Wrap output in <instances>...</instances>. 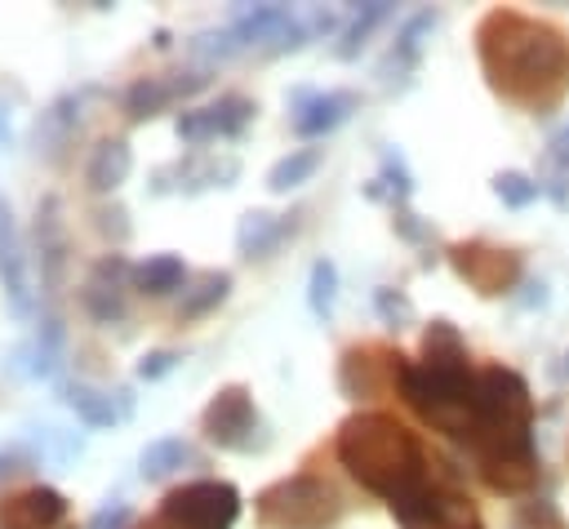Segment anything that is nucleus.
I'll use <instances>...</instances> for the list:
<instances>
[{
  "instance_id": "393cba45",
  "label": "nucleus",
  "mask_w": 569,
  "mask_h": 529,
  "mask_svg": "<svg viewBox=\"0 0 569 529\" xmlns=\"http://www.w3.org/2000/svg\"><path fill=\"white\" fill-rule=\"evenodd\" d=\"M187 462H200V458H196V449H191L182 436H160V440H151V445L138 453L142 480H164V476H173V471L187 467Z\"/></svg>"
},
{
  "instance_id": "20e7f679",
  "label": "nucleus",
  "mask_w": 569,
  "mask_h": 529,
  "mask_svg": "<svg viewBox=\"0 0 569 529\" xmlns=\"http://www.w3.org/2000/svg\"><path fill=\"white\" fill-rule=\"evenodd\" d=\"M333 453L347 467L351 480H360L369 493L387 498V507L422 493L440 476V458L427 453V445L391 413L382 409H360L342 418L333 436Z\"/></svg>"
},
{
  "instance_id": "cd10ccee",
  "label": "nucleus",
  "mask_w": 569,
  "mask_h": 529,
  "mask_svg": "<svg viewBox=\"0 0 569 529\" xmlns=\"http://www.w3.org/2000/svg\"><path fill=\"white\" fill-rule=\"evenodd\" d=\"M373 351L369 347H347L342 351V360H338V387H342V396H351V400H365V396H373L378 391V373H373Z\"/></svg>"
},
{
  "instance_id": "7c9ffc66",
  "label": "nucleus",
  "mask_w": 569,
  "mask_h": 529,
  "mask_svg": "<svg viewBox=\"0 0 569 529\" xmlns=\"http://www.w3.org/2000/svg\"><path fill=\"white\" fill-rule=\"evenodd\" d=\"M333 302H338V267L329 258H316L311 262V280H307V307L329 320L333 316Z\"/></svg>"
},
{
  "instance_id": "dca6fc26",
  "label": "nucleus",
  "mask_w": 569,
  "mask_h": 529,
  "mask_svg": "<svg viewBox=\"0 0 569 529\" xmlns=\"http://www.w3.org/2000/svg\"><path fill=\"white\" fill-rule=\"evenodd\" d=\"M431 27H436V9H422V13H413V18L396 31L391 53L382 58V80H387V84H396V76H409V71L418 67V58H422V49H427V36H431Z\"/></svg>"
},
{
  "instance_id": "0eeeda50",
  "label": "nucleus",
  "mask_w": 569,
  "mask_h": 529,
  "mask_svg": "<svg viewBox=\"0 0 569 529\" xmlns=\"http://www.w3.org/2000/svg\"><path fill=\"white\" fill-rule=\"evenodd\" d=\"M391 516H396V525H400V529H485L480 511H476V507H471V498L462 493L458 471H453L449 462L440 467L436 485H427L422 493H413V498L396 502V507H391Z\"/></svg>"
},
{
  "instance_id": "7ed1b4c3",
  "label": "nucleus",
  "mask_w": 569,
  "mask_h": 529,
  "mask_svg": "<svg viewBox=\"0 0 569 529\" xmlns=\"http://www.w3.org/2000/svg\"><path fill=\"white\" fill-rule=\"evenodd\" d=\"M391 382L400 387L405 405L436 431L453 440H471L476 427V382L480 369H471L467 342L453 320H431L422 329V351L418 360H405L400 351H387Z\"/></svg>"
},
{
  "instance_id": "5701e85b",
  "label": "nucleus",
  "mask_w": 569,
  "mask_h": 529,
  "mask_svg": "<svg viewBox=\"0 0 569 529\" xmlns=\"http://www.w3.org/2000/svg\"><path fill=\"white\" fill-rule=\"evenodd\" d=\"M178 178L182 191H204V187H236L240 178V160H209V156H191V160H178L169 169Z\"/></svg>"
},
{
  "instance_id": "423d86ee",
  "label": "nucleus",
  "mask_w": 569,
  "mask_h": 529,
  "mask_svg": "<svg viewBox=\"0 0 569 529\" xmlns=\"http://www.w3.org/2000/svg\"><path fill=\"white\" fill-rule=\"evenodd\" d=\"M240 516V489L231 480H191L160 502V529H231Z\"/></svg>"
},
{
  "instance_id": "f03ea898",
  "label": "nucleus",
  "mask_w": 569,
  "mask_h": 529,
  "mask_svg": "<svg viewBox=\"0 0 569 529\" xmlns=\"http://www.w3.org/2000/svg\"><path fill=\"white\" fill-rule=\"evenodd\" d=\"M480 480L493 493H529L538 485L533 396L507 365H485L476 382V427L467 440Z\"/></svg>"
},
{
  "instance_id": "f8f14e48",
  "label": "nucleus",
  "mask_w": 569,
  "mask_h": 529,
  "mask_svg": "<svg viewBox=\"0 0 569 529\" xmlns=\"http://www.w3.org/2000/svg\"><path fill=\"white\" fill-rule=\"evenodd\" d=\"M209 84V71H169V76H138L129 89H124V116L133 120V124H142V120H151V116H160L169 102H178V98H187V93H196V89H204Z\"/></svg>"
},
{
  "instance_id": "9b49d317",
  "label": "nucleus",
  "mask_w": 569,
  "mask_h": 529,
  "mask_svg": "<svg viewBox=\"0 0 569 529\" xmlns=\"http://www.w3.org/2000/svg\"><path fill=\"white\" fill-rule=\"evenodd\" d=\"M133 280V262L124 253H107L89 267L84 276V289H80V302L84 311L98 320V325H116L124 320V285Z\"/></svg>"
},
{
  "instance_id": "473e14b6",
  "label": "nucleus",
  "mask_w": 569,
  "mask_h": 529,
  "mask_svg": "<svg viewBox=\"0 0 569 529\" xmlns=\"http://www.w3.org/2000/svg\"><path fill=\"white\" fill-rule=\"evenodd\" d=\"M373 311H378V320L391 325V329H409V325H413V302H409V293H400V289H373Z\"/></svg>"
},
{
  "instance_id": "58836bf2",
  "label": "nucleus",
  "mask_w": 569,
  "mask_h": 529,
  "mask_svg": "<svg viewBox=\"0 0 569 529\" xmlns=\"http://www.w3.org/2000/svg\"><path fill=\"white\" fill-rule=\"evenodd\" d=\"M13 471H22V453L0 449V480H4V476H13Z\"/></svg>"
},
{
  "instance_id": "a211bd4d",
  "label": "nucleus",
  "mask_w": 569,
  "mask_h": 529,
  "mask_svg": "<svg viewBox=\"0 0 569 529\" xmlns=\"http://www.w3.org/2000/svg\"><path fill=\"white\" fill-rule=\"evenodd\" d=\"M293 231V218L289 213H267V209H249L240 213V227H236V249L244 258H267L284 236Z\"/></svg>"
},
{
  "instance_id": "a878e982",
  "label": "nucleus",
  "mask_w": 569,
  "mask_h": 529,
  "mask_svg": "<svg viewBox=\"0 0 569 529\" xmlns=\"http://www.w3.org/2000/svg\"><path fill=\"white\" fill-rule=\"evenodd\" d=\"M18 356H27V365H22L27 378H53V369H58V360H62V325H58L53 316H44L40 329H36V338H31Z\"/></svg>"
},
{
  "instance_id": "4be33fe9",
  "label": "nucleus",
  "mask_w": 569,
  "mask_h": 529,
  "mask_svg": "<svg viewBox=\"0 0 569 529\" xmlns=\"http://www.w3.org/2000/svg\"><path fill=\"white\" fill-rule=\"evenodd\" d=\"M62 405L89 422V427H116L120 422V405H116V391H98L89 382H67L62 387Z\"/></svg>"
},
{
  "instance_id": "f257e3e1",
  "label": "nucleus",
  "mask_w": 569,
  "mask_h": 529,
  "mask_svg": "<svg viewBox=\"0 0 569 529\" xmlns=\"http://www.w3.org/2000/svg\"><path fill=\"white\" fill-rule=\"evenodd\" d=\"M476 58L489 89L525 111H551L569 93V31L547 18L489 9L476 22Z\"/></svg>"
},
{
  "instance_id": "f3484780",
  "label": "nucleus",
  "mask_w": 569,
  "mask_h": 529,
  "mask_svg": "<svg viewBox=\"0 0 569 529\" xmlns=\"http://www.w3.org/2000/svg\"><path fill=\"white\" fill-rule=\"evenodd\" d=\"M133 169V147L124 138H102L89 156V169H84V182L93 196H111Z\"/></svg>"
},
{
  "instance_id": "6e6552de",
  "label": "nucleus",
  "mask_w": 569,
  "mask_h": 529,
  "mask_svg": "<svg viewBox=\"0 0 569 529\" xmlns=\"http://www.w3.org/2000/svg\"><path fill=\"white\" fill-rule=\"evenodd\" d=\"M200 431H204L209 445H218V449H227V453H253V449L267 440V436H262L258 405H253L249 387H240V382L222 387V391L204 405Z\"/></svg>"
},
{
  "instance_id": "ea45409f",
  "label": "nucleus",
  "mask_w": 569,
  "mask_h": 529,
  "mask_svg": "<svg viewBox=\"0 0 569 529\" xmlns=\"http://www.w3.org/2000/svg\"><path fill=\"white\" fill-rule=\"evenodd\" d=\"M9 138H13V129H9V107L0 102V147H9Z\"/></svg>"
},
{
  "instance_id": "c85d7f7f",
  "label": "nucleus",
  "mask_w": 569,
  "mask_h": 529,
  "mask_svg": "<svg viewBox=\"0 0 569 529\" xmlns=\"http://www.w3.org/2000/svg\"><path fill=\"white\" fill-rule=\"evenodd\" d=\"M227 293H231V276H227V271H204V276L182 293L178 320H196V316L213 311L218 302H227Z\"/></svg>"
},
{
  "instance_id": "72a5a7b5",
  "label": "nucleus",
  "mask_w": 569,
  "mask_h": 529,
  "mask_svg": "<svg viewBox=\"0 0 569 529\" xmlns=\"http://www.w3.org/2000/svg\"><path fill=\"white\" fill-rule=\"evenodd\" d=\"M178 360H182V356H178V351H164V347H160V351H142L138 365H133V373H138L142 382H156V378H164Z\"/></svg>"
},
{
  "instance_id": "4c0bfd02",
  "label": "nucleus",
  "mask_w": 569,
  "mask_h": 529,
  "mask_svg": "<svg viewBox=\"0 0 569 529\" xmlns=\"http://www.w3.org/2000/svg\"><path fill=\"white\" fill-rule=\"evenodd\" d=\"M551 160H556V164L569 173V124H565V129L551 138Z\"/></svg>"
},
{
  "instance_id": "4468645a",
  "label": "nucleus",
  "mask_w": 569,
  "mask_h": 529,
  "mask_svg": "<svg viewBox=\"0 0 569 529\" xmlns=\"http://www.w3.org/2000/svg\"><path fill=\"white\" fill-rule=\"evenodd\" d=\"M67 498L49 485H31L0 502V529H62Z\"/></svg>"
},
{
  "instance_id": "ddd939ff",
  "label": "nucleus",
  "mask_w": 569,
  "mask_h": 529,
  "mask_svg": "<svg viewBox=\"0 0 569 529\" xmlns=\"http://www.w3.org/2000/svg\"><path fill=\"white\" fill-rule=\"evenodd\" d=\"M356 107H360V93H351V89L298 93V98H293V133H298V138H325V133H333Z\"/></svg>"
},
{
  "instance_id": "c9c22d12",
  "label": "nucleus",
  "mask_w": 569,
  "mask_h": 529,
  "mask_svg": "<svg viewBox=\"0 0 569 529\" xmlns=\"http://www.w3.org/2000/svg\"><path fill=\"white\" fill-rule=\"evenodd\" d=\"M129 213L120 209V204H111V209H98V231L102 236H116V240H124L129 236V222H124Z\"/></svg>"
},
{
  "instance_id": "bb28decb",
  "label": "nucleus",
  "mask_w": 569,
  "mask_h": 529,
  "mask_svg": "<svg viewBox=\"0 0 569 529\" xmlns=\"http://www.w3.org/2000/svg\"><path fill=\"white\" fill-rule=\"evenodd\" d=\"M325 151L320 147H293L289 156H280L271 169H267V191H293L302 182H311V173L320 169Z\"/></svg>"
},
{
  "instance_id": "f704fd0d",
  "label": "nucleus",
  "mask_w": 569,
  "mask_h": 529,
  "mask_svg": "<svg viewBox=\"0 0 569 529\" xmlns=\"http://www.w3.org/2000/svg\"><path fill=\"white\" fill-rule=\"evenodd\" d=\"M129 520H133V507L120 502V498H111V502H102V507L89 516L84 529H129Z\"/></svg>"
},
{
  "instance_id": "a19ab883",
  "label": "nucleus",
  "mask_w": 569,
  "mask_h": 529,
  "mask_svg": "<svg viewBox=\"0 0 569 529\" xmlns=\"http://www.w3.org/2000/svg\"><path fill=\"white\" fill-rule=\"evenodd\" d=\"M565 373H569V356H565Z\"/></svg>"
},
{
  "instance_id": "1a4fd4ad",
  "label": "nucleus",
  "mask_w": 569,
  "mask_h": 529,
  "mask_svg": "<svg viewBox=\"0 0 569 529\" xmlns=\"http://www.w3.org/2000/svg\"><path fill=\"white\" fill-rule=\"evenodd\" d=\"M445 258L458 271V280H467L480 298L511 293L525 280V258L516 249H502V244H489V240H458V244L445 249Z\"/></svg>"
},
{
  "instance_id": "39448f33",
  "label": "nucleus",
  "mask_w": 569,
  "mask_h": 529,
  "mask_svg": "<svg viewBox=\"0 0 569 529\" xmlns=\"http://www.w3.org/2000/svg\"><path fill=\"white\" fill-rule=\"evenodd\" d=\"M253 511L262 529H333L342 516V498L333 493L329 480L298 471V476L267 485L253 498Z\"/></svg>"
},
{
  "instance_id": "b1692460",
  "label": "nucleus",
  "mask_w": 569,
  "mask_h": 529,
  "mask_svg": "<svg viewBox=\"0 0 569 529\" xmlns=\"http://www.w3.org/2000/svg\"><path fill=\"white\" fill-rule=\"evenodd\" d=\"M187 280V262L178 253H151L142 262H133V289L151 293V298H164L173 289H182Z\"/></svg>"
},
{
  "instance_id": "2eb2a0df",
  "label": "nucleus",
  "mask_w": 569,
  "mask_h": 529,
  "mask_svg": "<svg viewBox=\"0 0 569 529\" xmlns=\"http://www.w3.org/2000/svg\"><path fill=\"white\" fill-rule=\"evenodd\" d=\"M0 285L4 298L18 316H31V285H27V253H22V236L13 227V209L0 196Z\"/></svg>"
},
{
  "instance_id": "6ab92c4d",
  "label": "nucleus",
  "mask_w": 569,
  "mask_h": 529,
  "mask_svg": "<svg viewBox=\"0 0 569 529\" xmlns=\"http://www.w3.org/2000/svg\"><path fill=\"white\" fill-rule=\"evenodd\" d=\"M36 249H40V276H44V285H53L67 262V231L58 218V196H44L36 204Z\"/></svg>"
},
{
  "instance_id": "412c9836",
  "label": "nucleus",
  "mask_w": 569,
  "mask_h": 529,
  "mask_svg": "<svg viewBox=\"0 0 569 529\" xmlns=\"http://www.w3.org/2000/svg\"><path fill=\"white\" fill-rule=\"evenodd\" d=\"M365 196L369 200H391V209H405V200L413 196V173H409V164L396 147L378 151V178L365 182Z\"/></svg>"
},
{
  "instance_id": "2f4dec72",
  "label": "nucleus",
  "mask_w": 569,
  "mask_h": 529,
  "mask_svg": "<svg viewBox=\"0 0 569 529\" xmlns=\"http://www.w3.org/2000/svg\"><path fill=\"white\" fill-rule=\"evenodd\" d=\"M493 196L507 209H525V204H533L542 196V182L529 178V173H520V169H502V173H493Z\"/></svg>"
},
{
  "instance_id": "c756f323",
  "label": "nucleus",
  "mask_w": 569,
  "mask_h": 529,
  "mask_svg": "<svg viewBox=\"0 0 569 529\" xmlns=\"http://www.w3.org/2000/svg\"><path fill=\"white\" fill-rule=\"evenodd\" d=\"M387 13H391V4H387V0H369V4H360V13L347 22V31H342V40L333 44V53H338V58H356V53L365 49L369 31H373Z\"/></svg>"
},
{
  "instance_id": "e433bc0d",
  "label": "nucleus",
  "mask_w": 569,
  "mask_h": 529,
  "mask_svg": "<svg viewBox=\"0 0 569 529\" xmlns=\"http://www.w3.org/2000/svg\"><path fill=\"white\" fill-rule=\"evenodd\" d=\"M396 231H400L405 240H422V236H427V227H422L409 209H396Z\"/></svg>"
},
{
  "instance_id": "9d476101",
  "label": "nucleus",
  "mask_w": 569,
  "mask_h": 529,
  "mask_svg": "<svg viewBox=\"0 0 569 529\" xmlns=\"http://www.w3.org/2000/svg\"><path fill=\"white\" fill-rule=\"evenodd\" d=\"M253 116H258V102H253V98H244V93H222V98L209 102V107L182 111V116L173 120V129H178L182 142L200 147V142H213V138H240Z\"/></svg>"
},
{
  "instance_id": "aec40b11",
  "label": "nucleus",
  "mask_w": 569,
  "mask_h": 529,
  "mask_svg": "<svg viewBox=\"0 0 569 529\" xmlns=\"http://www.w3.org/2000/svg\"><path fill=\"white\" fill-rule=\"evenodd\" d=\"M76 129H80V93H62L58 102H49V107L40 111V120H36V142H40L44 156H58V151L71 142Z\"/></svg>"
}]
</instances>
